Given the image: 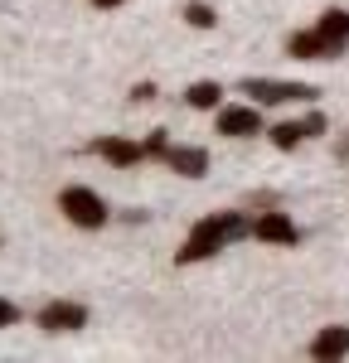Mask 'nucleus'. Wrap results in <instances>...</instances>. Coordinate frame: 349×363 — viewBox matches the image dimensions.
Here are the masks:
<instances>
[{
    "label": "nucleus",
    "instance_id": "1",
    "mask_svg": "<svg viewBox=\"0 0 349 363\" xmlns=\"http://www.w3.org/2000/svg\"><path fill=\"white\" fill-rule=\"evenodd\" d=\"M238 238H253V223H248L243 213H204L199 223L189 228L184 247L174 252V262H179V267H189V262H204V257L223 252L228 242H238Z\"/></svg>",
    "mask_w": 349,
    "mask_h": 363
},
{
    "label": "nucleus",
    "instance_id": "2",
    "mask_svg": "<svg viewBox=\"0 0 349 363\" xmlns=\"http://www.w3.org/2000/svg\"><path fill=\"white\" fill-rule=\"evenodd\" d=\"M58 208H63V218L78 228H102L107 223V203H102V194H92V189H83V184H68L63 194H58Z\"/></svg>",
    "mask_w": 349,
    "mask_h": 363
},
{
    "label": "nucleus",
    "instance_id": "3",
    "mask_svg": "<svg viewBox=\"0 0 349 363\" xmlns=\"http://www.w3.org/2000/svg\"><path fill=\"white\" fill-rule=\"evenodd\" d=\"M243 97H257L262 107H282V102H311L320 97L311 83H277V78H243Z\"/></svg>",
    "mask_w": 349,
    "mask_h": 363
},
{
    "label": "nucleus",
    "instance_id": "4",
    "mask_svg": "<svg viewBox=\"0 0 349 363\" xmlns=\"http://www.w3.org/2000/svg\"><path fill=\"white\" fill-rule=\"evenodd\" d=\"M39 330L44 335H78V330H87V306H78V301H49L39 310Z\"/></svg>",
    "mask_w": 349,
    "mask_h": 363
},
{
    "label": "nucleus",
    "instance_id": "5",
    "mask_svg": "<svg viewBox=\"0 0 349 363\" xmlns=\"http://www.w3.org/2000/svg\"><path fill=\"white\" fill-rule=\"evenodd\" d=\"M87 150H92V155H102V160H112V165H121V169L150 160V145H145V140H126V136H97Z\"/></svg>",
    "mask_w": 349,
    "mask_h": 363
},
{
    "label": "nucleus",
    "instance_id": "6",
    "mask_svg": "<svg viewBox=\"0 0 349 363\" xmlns=\"http://www.w3.org/2000/svg\"><path fill=\"white\" fill-rule=\"evenodd\" d=\"M316 34H320L325 58H340L349 49V10H325V15H320V25H316Z\"/></svg>",
    "mask_w": 349,
    "mask_h": 363
},
{
    "label": "nucleus",
    "instance_id": "7",
    "mask_svg": "<svg viewBox=\"0 0 349 363\" xmlns=\"http://www.w3.org/2000/svg\"><path fill=\"white\" fill-rule=\"evenodd\" d=\"M311 136H325V116H320V112L301 116V121H282V126H272V145H277V150H296L301 140H311Z\"/></svg>",
    "mask_w": 349,
    "mask_h": 363
},
{
    "label": "nucleus",
    "instance_id": "8",
    "mask_svg": "<svg viewBox=\"0 0 349 363\" xmlns=\"http://www.w3.org/2000/svg\"><path fill=\"white\" fill-rule=\"evenodd\" d=\"M160 160H165L174 174H184V179H204V174H209V150H199V145H165Z\"/></svg>",
    "mask_w": 349,
    "mask_h": 363
},
{
    "label": "nucleus",
    "instance_id": "9",
    "mask_svg": "<svg viewBox=\"0 0 349 363\" xmlns=\"http://www.w3.org/2000/svg\"><path fill=\"white\" fill-rule=\"evenodd\" d=\"M218 136H233V140L262 136V112L257 107H223L218 112Z\"/></svg>",
    "mask_w": 349,
    "mask_h": 363
},
{
    "label": "nucleus",
    "instance_id": "10",
    "mask_svg": "<svg viewBox=\"0 0 349 363\" xmlns=\"http://www.w3.org/2000/svg\"><path fill=\"white\" fill-rule=\"evenodd\" d=\"M253 238L257 242H277V247H296V223H291L287 213H262V218H253Z\"/></svg>",
    "mask_w": 349,
    "mask_h": 363
},
{
    "label": "nucleus",
    "instance_id": "11",
    "mask_svg": "<svg viewBox=\"0 0 349 363\" xmlns=\"http://www.w3.org/2000/svg\"><path fill=\"white\" fill-rule=\"evenodd\" d=\"M349 354V330L345 325H330L311 339V359H345Z\"/></svg>",
    "mask_w": 349,
    "mask_h": 363
},
{
    "label": "nucleus",
    "instance_id": "12",
    "mask_svg": "<svg viewBox=\"0 0 349 363\" xmlns=\"http://www.w3.org/2000/svg\"><path fill=\"white\" fill-rule=\"evenodd\" d=\"M287 54H291V58H325V49H320V34H316V29L291 34V39H287Z\"/></svg>",
    "mask_w": 349,
    "mask_h": 363
},
{
    "label": "nucleus",
    "instance_id": "13",
    "mask_svg": "<svg viewBox=\"0 0 349 363\" xmlns=\"http://www.w3.org/2000/svg\"><path fill=\"white\" fill-rule=\"evenodd\" d=\"M218 97H223V87H218V83H194L189 92H184V102H189V107H199V112H214V107H218Z\"/></svg>",
    "mask_w": 349,
    "mask_h": 363
},
{
    "label": "nucleus",
    "instance_id": "14",
    "mask_svg": "<svg viewBox=\"0 0 349 363\" xmlns=\"http://www.w3.org/2000/svg\"><path fill=\"white\" fill-rule=\"evenodd\" d=\"M184 20H189L194 29H214V25H218V15H214L204 0H189V5H184Z\"/></svg>",
    "mask_w": 349,
    "mask_h": 363
},
{
    "label": "nucleus",
    "instance_id": "15",
    "mask_svg": "<svg viewBox=\"0 0 349 363\" xmlns=\"http://www.w3.org/2000/svg\"><path fill=\"white\" fill-rule=\"evenodd\" d=\"M10 325H20V306L0 296V330H10Z\"/></svg>",
    "mask_w": 349,
    "mask_h": 363
},
{
    "label": "nucleus",
    "instance_id": "16",
    "mask_svg": "<svg viewBox=\"0 0 349 363\" xmlns=\"http://www.w3.org/2000/svg\"><path fill=\"white\" fill-rule=\"evenodd\" d=\"M131 102H155V83H136L131 87Z\"/></svg>",
    "mask_w": 349,
    "mask_h": 363
},
{
    "label": "nucleus",
    "instance_id": "17",
    "mask_svg": "<svg viewBox=\"0 0 349 363\" xmlns=\"http://www.w3.org/2000/svg\"><path fill=\"white\" fill-rule=\"evenodd\" d=\"M97 10H112V5H126V0H92Z\"/></svg>",
    "mask_w": 349,
    "mask_h": 363
}]
</instances>
